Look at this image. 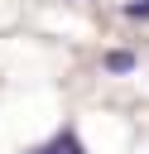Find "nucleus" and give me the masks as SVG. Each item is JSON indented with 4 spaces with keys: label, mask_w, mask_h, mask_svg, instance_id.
Wrapping results in <instances>:
<instances>
[{
    "label": "nucleus",
    "mask_w": 149,
    "mask_h": 154,
    "mask_svg": "<svg viewBox=\"0 0 149 154\" xmlns=\"http://www.w3.org/2000/svg\"><path fill=\"white\" fill-rule=\"evenodd\" d=\"M29 154H87V144H82L72 130H58L48 144H38V149H29Z\"/></svg>",
    "instance_id": "nucleus-1"
},
{
    "label": "nucleus",
    "mask_w": 149,
    "mask_h": 154,
    "mask_svg": "<svg viewBox=\"0 0 149 154\" xmlns=\"http://www.w3.org/2000/svg\"><path fill=\"white\" fill-rule=\"evenodd\" d=\"M101 63H106V72H115V77H120V72H135V63H139V58H135L130 48H111Z\"/></svg>",
    "instance_id": "nucleus-2"
},
{
    "label": "nucleus",
    "mask_w": 149,
    "mask_h": 154,
    "mask_svg": "<svg viewBox=\"0 0 149 154\" xmlns=\"http://www.w3.org/2000/svg\"><path fill=\"white\" fill-rule=\"evenodd\" d=\"M125 14H130V19H149V0H130Z\"/></svg>",
    "instance_id": "nucleus-3"
}]
</instances>
